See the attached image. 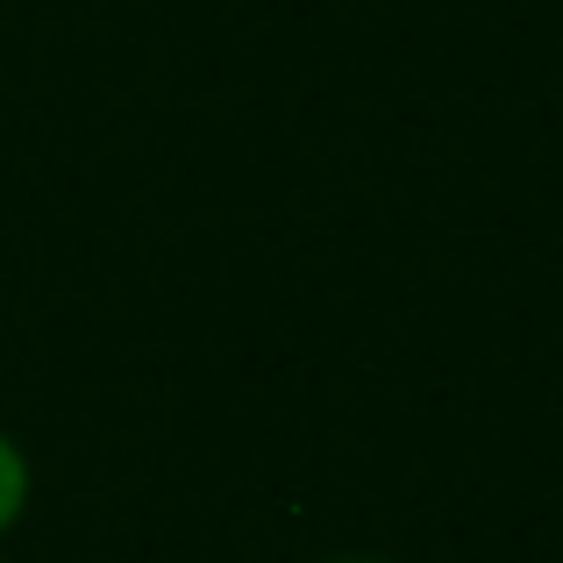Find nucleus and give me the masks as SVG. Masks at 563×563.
Masks as SVG:
<instances>
[{
	"label": "nucleus",
	"instance_id": "f257e3e1",
	"mask_svg": "<svg viewBox=\"0 0 563 563\" xmlns=\"http://www.w3.org/2000/svg\"><path fill=\"white\" fill-rule=\"evenodd\" d=\"M29 507V456L14 450V435H0V536L22 521Z\"/></svg>",
	"mask_w": 563,
	"mask_h": 563
},
{
	"label": "nucleus",
	"instance_id": "f03ea898",
	"mask_svg": "<svg viewBox=\"0 0 563 563\" xmlns=\"http://www.w3.org/2000/svg\"><path fill=\"white\" fill-rule=\"evenodd\" d=\"M329 563H385V556H329Z\"/></svg>",
	"mask_w": 563,
	"mask_h": 563
}]
</instances>
